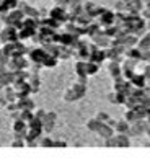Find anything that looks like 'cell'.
Listing matches in <instances>:
<instances>
[{"mask_svg":"<svg viewBox=\"0 0 150 160\" xmlns=\"http://www.w3.org/2000/svg\"><path fill=\"white\" fill-rule=\"evenodd\" d=\"M85 93H87V77H78L77 83H74L64 93V100L65 101H77V100L83 98Z\"/></svg>","mask_w":150,"mask_h":160,"instance_id":"6da1fadb","label":"cell"},{"mask_svg":"<svg viewBox=\"0 0 150 160\" xmlns=\"http://www.w3.org/2000/svg\"><path fill=\"white\" fill-rule=\"evenodd\" d=\"M106 147H129L131 145V141H129V136L127 134H119L118 136H111L106 139L104 142Z\"/></svg>","mask_w":150,"mask_h":160,"instance_id":"7a4b0ae2","label":"cell"},{"mask_svg":"<svg viewBox=\"0 0 150 160\" xmlns=\"http://www.w3.org/2000/svg\"><path fill=\"white\" fill-rule=\"evenodd\" d=\"M17 38H18V34H17V31H15V28H13L12 25H7L2 31H0V41L2 42H13V41H17Z\"/></svg>","mask_w":150,"mask_h":160,"instance_id":"3957f363","label":"cell"},{"mask_svg":"<svg viewBox=\"0 0 150 160\" xmlns=\"http://www.w3.org/2000/svg\"><path fill=\"white\" fill-rule=\"evenodd\" d=\"M57 122V114L54 111H47L44 119H42V131L44 132H51V131H54V126Z\"/></svg>","mask_w":150,"mask_h":160,"instance_id":"277c9868","label":"cell"},{"mask_svg":"<svg viewBox=\"0 0 150 160\" xmlns=\"http://www.w3.org/2000/svg\"><path fill=\"white\" fill-rule=\"evenodd\" d=\"M51 18H54L56 21H64V20H67L69 15H67V12H65V7H59V5H56L52 12H51Z\"/></svg>","mask_w":150,"mask_h":160,"instance_id":"5b68a950","label":"cell"},{"mask_svg":"<svg viewBox=\"0 0 150 160\" xmlns=\"http://www.w3.org/2000/svg\"><path fill=\"white\" fill-rule=\"evenodd\" d=\"M98 134L101 136L103 139H108V137L114 136V128L109 126L108 122H101V126H99V129H98Z\"/></svg>","mask_w":150,"mask_h":160,"instance_id":"8992f818","label":"cell"},{"mask_svg":"<svg viewBox=\"0 0 150 160\" xmlns=\"http://www.w3.org/2000/svg\"><path fill=\"white\" fill-rule=\"evenodd\" d=\"M144 0H131L129 3H127V12L131 13H139L142 8H144Z\"/></svg>","mask_w":150,"mask_h":160,"instance_id":"52a82bcc","label":"cell"},{"mask_svg":"<svg viewBox=\"0 0 150 160\" xmlns=\"http://www.w3.org/2000/svg\"><path fill=\"white\" fill-rule=\"evenodd\" d=\"M99 17V21H101V25H106V26H109L113 25V21H114V13L109 12L108 8H106L101 15H98Z\"/></svg>","mask_w":150,"mask_h":160,"instance_id":"ba28073f","label":"cell"},{"mask_svg":"<svg viewBox=\"0 0 150 160\" xmlns=\"http://www.w3.org/2000/svg\"><path fill=\"white\" fill-rule=\"evenodd\" d=\"M106 59V52L104 51H98V49H91V54H90V61H93L96 64H99L101 61Z\"/></svg>","mask_w":150,"mask_h":160,"instance_id":"9c48e42d","label":"cell"},{"mask_svg":"<svg viewBox=\"0 0 150 160\" xmlns=\"http://www.w3.org/2000/svg\"><path fill=\"white\" fill-rule=\"evenodd\" d=\"M129 128H131V122H127L126 119H123V121H118V122H116L114 131H116V132H119V134H127Z\"/></svg>","mask_w":150,"mask_h":160,"instance_id":"30bf717a","label":"cell"},{"mask_svg":"<svg viewBox=\"0 0 150 160\" xmlns=\"http://www.w3.org/2000/svg\"><path fill=\"white\" fill-rule=\"evenodd\" d=\"M108 72L114 77V78H119L121 77V69L116 61H111V64H108Z\"/></svg>","mask_w":150,"mask_h":160,"instance_id":"8fae6325","label":"cell"},{"mask_svg":"<svg viewBox=\"0 0 150 160\" xmlns=\"http://www.w3.org/2000/svg\"><path fill=\"white\" fill-rule=\"evenodd\" d=\"M93 41L96 42V44L98 46H103V48H106V46H108L109 44V41H108V36H106V34H93Z\"/></svg>","mask_w":150,"mask_h":160,"instance_id":"7c38bea8","label":"cell"},{"mask_svg":"<svg viewBox=\"0 0 150 160\" xmlns=\"http://www.w3.org/2000/svg\"><path fill=\"white\" fill-rule=\"evenodd\" d=\"M33 108H34V103H33L31 100H28V98L21 100V98H20V101H18V110H31V111H33Z\"/></svg>","mask_w":150,"mask_h":160,"instance_id":"4fadbf2b","label":"cell"},{"mask_svg":"<svg viewBox=\"0 0 150 160\" xmlns=\"http://www.w3.org/2000/svg\"><path fill=\"white\" fill-rule=\"evenodd\" d=\"M137 44H139V49L140 51H147V49H150V31L144 36V38H142L139 42H137Z\"/></svg>","mask_w":150,"mask_h":160,"instance_id":"5bb4252c","label":"cell"},{"mask_svg":"<svg viewBox=\"0 0 150 160\" xmlns=\"http://www.w3.org/2000/svg\"><path fill=\"white\" fill-rule=\"evenodd\" d=\"M75 72L78 77H87V62H77L75 65Z\"/></svg>","mask_w":150,"mask_h":160,"instance_id":"9a60e30c","label":"cell"},{"mask_svg":"<svg viewBox=\"0 0 150 160\" xmlns=\"http://www.w3.org/2000/svg\"><path fill=\"white\" fill-rule=\"evenodd\" d=\"M99 126H101V121H98L96 118L90 119V121L87 122V129H88V131H93V132H98Z\"/></svg>","mask_w":150,"mask_h":160,"instance_id":"2e32d148","label":"cell"},{"mask_svg":"<svg viewBox=\"0 0 150 160\" xmlns=\"http://www.w3.org/2000/svg\"><path fill=\"white\" fill-rule=\"evenodd\" d=\"M134 44H137V36H127L124 38V46L126 48H132Z\"/></svg>","mask_w":150,"mask_h":160,"instance_id":"e0dca14e","label":"cell"},{"mask_svg":"<svg viewBox=\"0 0 150 160\" xmlns=\"http://www.w3.org/2000/svg\"><path fill=\"white\" fill-rule=\"evenodd\" d=\"M98 67H99V64H96V62H93V61L87 62V74H88V75L95 74V72L98 70Z\"/></svg>","mask_w":150,"mask_h":160,"instance_id":"ac0fdd59","label":"cell"},{"mask_svg":"<svg viewBox=\"0 0 150 160\" xmlns=\"http://www.w3.org/2000/svg\"><path fill=\"white\" fill-rule=\"evenodd\" d=\"M127 56L134 57V59H142V51H140L139 48H137V51L132 49V48H129V51H127Z\"/></svg>","mask_w":150,"mask_h":160,"instance_id":"d6986e66","label":"cell"},{"mask_svg":"<svg viewBox=\"0 0 150 160\" xmlns=\"http://www.w3.org/2000/svg\"><path fill=\"white\" fill-rule=\"evenodd\" d=\"M39 145H41V147H52L54 141L51 139V137H42L41 142H39Z\"/></svg>","mask_w":150,"mask_h":160,"instance_id":"ffe728a7","label":"cell"},{"mask_svg":"<svg viewBox=\"0 0 150 160\" xmlns=\"http://www.w3.org/2000/svg\"><path fill=\"white\" fill-rule=\"evenodd\" d=\"M135 119H137V116H135V111L134 110H129V111L126 113V121L127 122H131V124H132Z\"/></svg>","mask_w":150,"mask_h":160,"instance_id":"44dd1931","label":"cell"},{"mask_svg":"<svg viewBox=\"0 0 150 160\" xmlns=\"http://www.w3.org/2000/svg\"><path fill=\"white\" fill-rule=\"evenodd\" d=\"M114 8H116L118 12H127V3L123 2V0H119V2L114 5Z\"/></svg>","mask_w":150,"mask_h":160,"instance_id":"7402d4cb","label":"cell"},{"mask_svg":"<svg viewBox=\"0 0 150 160\" xmlns=\"http://www.w3.org/2000/svg\"><path fill=\"white\" fill-rule=\"evenodd\" d=\"M96 119L101 121V122H106V121L109 119V114L104 113V111H99V113H96Z\"/></svg>","mask_w":150,"mask_h":160,"instance_id":"603a6c76","label":"cell"},{"mask_svg":"<svg viewBox=\"0 0 150 160\" xmlns=\"http://www.w3.org/2000/svg\"><path fill=\"white\" fill-rule=\"evenodd\" d=\"M44 116H46V111L44 110H38L36 113H34V118H38V119H44Z\"/></svg>","mask_w":150,"mask_h":160,"instance_id":"cb8c5ba5","label":"cell"},{"mask_svg":"<svg viewBox=\"0 0 150 160\" xmlns=\"http://www.w3.org/2000/svg\"><path fill=\"white\" fill-rule=\"evenodd\" d=\"M56 5H59V7H69L70 5V0H54Z\"/></svg>","mask_w":150,"mask_h":160,"instance_id":"d4e9b609","label":"cell"},{"mask_svg":"<svg viewBox=\"0 0 150 160\" xmlns=\"http://www.w3.org/2000/svg\"><path fill=\"white\" fill-rule=\"evenodd\" d=\"M10 145L12 147H23L25 142H23V139H15V142H12Z\"/></svg>","mask_w":150,"mask_h":160,"instance_id":"484cf974","label":"cell"},{"mask_svg":"<svg viewBox=\"0 0 150 160\" xmlns=\"http://www.w3.org/2000/svg\"><path fill=\"white\" fill-rule=\"evenodd\" d=\"M142 18H144V20H150V10L148 8H142Z\"/></svg>","mask_w":150,"mask_h":160,"instance_id":"4316f807","label":"cell"},{"mask_svg":"<svg viewBox=\"0 0 150 160\" xmlns=\"http://www.w3.org/2000/svg\"><path fill=\"white\" fill-rule=\"evenodd\" d=\"M52 147H67V144H65V142H57V141H54Z\"/></svg>","mask_w":150,"mask_h":160,"instance_id":"83f0119b","label":"cell"},{"mask_svg":"<svg viewBox=\"0 0 150 160\" xmlns=\"http://www.w3.org/2000/svg\"><path fill=\"white\" fill-rule=\"evenodd\" d=\"M3 72H7V64L0 62V74H3Z\"/></svg>","mask_w":150,"mask_h":160,"instance_id":"f1b7e54d","label":"cell"},{"mask_svg":"<svg viewBox=\"0 0 150 160\" xmlns=\"http://www.w3.org/2000/svg\"><path fill=\"white\" fill-rule=\"evenodd\" d=\"M144 75H145V77H150V65L145 69V74H144Z\"/></svg>","mask_w":150,"mask_h":160,"instance_id":"f546056e","label":"cell"},{"mask_svg":"<svg viewBox=\"0 0 150 160\" xmlns=\"http://www.w3.org/2000/svg\"><path fill=\"white\" fill-rule=\"evenodd\" d=\"M145 134H147V136H150V124H148V128H147V131H145Z\"/></svg>","mask_w":150,"mask_h":160,"instance_id":"4dcf8cb0","label":"cell"},{"mask_svg":"<svg viewBox=\"0 0 150 160\" xmlns=\"http://www.w3.org/2000/svg\"><path fill=\"white\" fill-rule=\"evenodd\" d=\"M145 25H147V30H148V31H150V20H148V21H147V23H145Z\"/></svg>","mask_w":150,"mask_h":160,"instance_id":"1f68e13d","label":"cell"},{"mask_svg":"<svg viewBox=\"0 0 150 160\" xmlns=\"http://www.w3.org/2000/svg\"><path fill=\"white\" fill-rule=\"evenodd\" d=\"M123 2H126V3H129V2H131V0H123Z\"/></svg>","mask_w":150,"mask_h":160,"instance_id":"d6a6232c","label":"cell"},{"mask_svg":"<svg viewBox=\"0 0 150 160\" xmlns=\"http://www.w3.org/2000/svg\"><path fill=\"white\" fill-rule=\"evenodd\" d=\"M147 2H150V0H144V3H147Z\"/></svg>","mask_w":150,"mask_h":160,"instance_id":"836d02e7","label":"cell"},{"mask_svg":"<svg viewBox=\"0 0 150 160\" xmlns=\"http://www.w3.org/2000/svg\"><path fill=\"white\" fill-rule=\"evenodd\" d=\"M147 145H148V147H150V144H147Z\"/></svg>","mask_w":150,"mask_h":160,"instance_id":"e575fe53","label":"cell"},{"mask_svg":"<svg viewBox=\"0 0 150 160\" xmlns=\"http://www.w3.org/2000/svg\"><path fill=\"white\" fill-rule=\"evenodd\" d=\"M0 3H2V0H0Z\"/></svg>","mask_w":150,"mask_h":160,"instance_id":"d590c367","label":"cell"},{"mask_svg":"<svg viewBox=\"0 0 150 160\" xmlns=\"http://www.w3.org/2000/svg\"><path fill=\"white\" fill-rule=\"evenodd\" d=\"M0 42H2V41H0Z\"/></svg>","mask_w":150,"mask_h":160,"instance_id":"8d00e7d4","label":"cell"}]
</instances>
